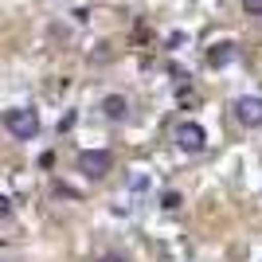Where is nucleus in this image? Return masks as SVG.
I'll list each match as a JSON object with an SVG mask.
<instances>
[{
    "label": "nucleus",
    "mask_w": 262,
    "mask_h": 262,
    "mask_svg": "<svg viewBox=\"0 0 262 262\" xmlns=\"http://www.w3.org/2000/svg\"><path fill=\"white\" fill-rule=\"evenodd\" d=\"M235 55H239V51H235V43H231V39H227V43H211L208 63H211V67H227V63H235Z\"/></svg>",
    "instance_id": "nucleus-6"
},
{
    "label": "nucleus",
    "mask_w": 262,
    "mask_h": 262,
    "mask_svg": "<svg viewBox=\"0 0 262 262\" xmlns=\"http://www.w3.org/2000/svg\"><path fill=\"white\" fill-rule=\"evenodd\" d=\"M8 211H12V200L0 192V219H8Z\"/></svg>",
    "instance_id": "nucleus-9"
},
{
    "label": "nucleus",
    "mask_w": 262,
    "mask_h": 262,
    "mask_svg": "<svg viewBox=\"0 0 262 262\" xmlns=\"http://www.w3.org/2000/svg\"><path fill=\"white\" fill-rule=\"evenodd\" d=\"M114 168V157L106 149H86V153H78V172L90 176V180H102V176Z\"/></svg>",
    "instance_id": "nucleus-3"
},
{
    "label": "nucleus",
    "mask_w": 262,
    "mask_h": 262,
    "mask_svg": "<svg viewBox=\"0 0 262 262\" xmlns=\"http://www.w3.org/2000/svg\"><path fill=\"white\" fill-rule=\"evenodd\" d=\"M235 121L247 125V129H258L262 125V98L258 94H247V98L235 102Z\"/></svg>",
    "instance_id": "nucleus-4"
},
{
    "label": "nucleus",
    "mask_w": 262,
    "mask_h": 262,
    "mask_svg": "<svg viewBox=\"0 0 262 262\" xmlns=\"http://www.w3.org/2000/svg\"><path fill=\"white\" fill-rule=\"evenodd\" d=\"M180 204H184V200H180V192H164V196H161V208H164V211H176Z\"/></svg>",
    "instance_id": "nucleus-7"
},
{
    "label": "nucleus",
    "mask_w": 262,
    "mask_h": 262,
    "mask_svg": "<svg viewBox=\"0 0 262 262\" xmlns=\"http://www.w3.org/2000/svg\"><path fill=\"white\" fill-rule=\"evenodd\" d=\"M98 262H125V258H121V254H102Z\"/></svg>",
    "instance_id": "nucleus-10"
},
{
    "label": "nucleus",
    "mask_w": 262,
    "mask_h": 262,
    "mask_svg": "<svg viewBox=\"0 0 262 262\" xmlns=\"http://www.w3.org/2000/svg\"><path fill=\"white\" fill-rule=\"evenodd\" d=\"M102 118L125 121V118H129V102L121 98V94H106V98H102Z\"/></svg>",
    "instance_id": "nucleus-5"
},
{
    "label": "nucleus",
    "mask_w": 262,
    "mask_h": 262,
    "mask_svg": "<svg viewBox=\"0 0 262 262\" xmlns=\"http://www.w3.org/2000/svg\"><path fill=\"white\" fill-rule=\"evenodd\" d=\"M243 12L247 16H262V0H243Z\"/></svg>",
    "instance_id": "nucleus-8"
},
{
    "label": "nucleus",
    "mask_w": 262,
    "mask_h": 262,
    "mask_svg": "<svg viewBox=\"0 0 262 262\" xmlns=\"http://www.w3.org/2000/svg\"><path fill=\"white\" fill-rule=\"evenodd\" d=\"M172 141L180 145L184 153H204V149H208V133H204L200 121H180L172 129Z\"/></svg>",
    "instance_id": "nucleus-2"
},
{
    "label": "nucleus",
    "mask_w": 262,
    "mask_h": 262,
    "mask_svg": "<svg viewBox=\"0 0 262 262\" xmlns=\"http://www.w3.org/2000/svg\"><path fill=\"white\" fill-rule=\"evenodd\" d=\"M4 129L16 141H32V137H39V114L28 106H12V110H4Z\"/></svg>",
    "instance_id": "nucleus-1"
}]
</instances>
